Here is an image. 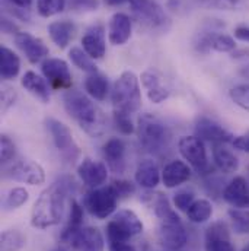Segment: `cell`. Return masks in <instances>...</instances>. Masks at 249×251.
<instances>
[{
  "label": "cell",
  "instance_id": "30bf717a",
  "mask_svg": "<svg viewBox=\"0 0 249 251\" xmlns=\"http://www.w3.org/2000/svg\"><path fill=\"white\" fill-rule=\"evenodd\" d=\"M4 177L31 186H40L45 181V173L43 167L34 161H21L13 164L6 170Z\"/></svg>",
  "mask_w": 249,
  "mask_h": 251
},
{
  "label": "cell",
  "instance_id": "4dcf8cb0",
  "mask_svg": "<svg viewBox=\"0 0 249 251\" xmlns=\"http://www.w3.org/2000/svg\"><path fill=\"white\" fill-rule=\"evenodd\" d=\"M83 224V207L73 200L70 203V215H68V222L64 228V231L62 232V241L66 243L74 232H77L82 228Z\"/></svg>",
  "mask_w": 249,
  "mask_h": 251
},
{
  "label": "cell",
  "instance_id": "3957f363",
  "mask_svg": "<svg viewBox=\"0 0 249 251\" xmlns=\"http://www.w3.org/2000/svg\"><path fill=\"white\" fill-rule=\"evenodd\" d=\"M140 143L152 153L162 155L171 148L172 131L160 119L153 114H143L137 123Z\"/></svg>",
  "mask_w": 249,
  "mask_h": 251
},
{
  "label": "cell",
  "instance_id": "7a4b0ae2",
  "mask_svg": "<svg viewBox=\"0 0 249 251\" xmlns=\"http://www.w3.org/2000/svg\"><path fill=\"white\" fill-rule=\"evenodd\" d=\"M68 193V186L63 181L54 183L45 188L37 201L34 203L31 213V224L35 228L45 229L60 224L64 213L66 196Z\"/></svg>",
  "mask_w": 249,
  "mask_h": 251
},
{
  "label": "cell",
  "instance_id": "83f0119b",
  "mask_svg": "<svg viewBox=\"0 0 249 251\" xmlns=\"http://www.w3.org/2000/svg\"><path fill=\"white\" fill-rule=\"evenodd\" d=\"M85 91L96 101H104L110 92L108 79L101 73H92L85 79Z\"/></svg>",
  "mask_w": 249,
  "mask_h": 251
},
{
  "label": "cell",
  "instance_id": "5b68a950",
  "mask_svg": "<svg viewBox=\"0 0 249 251\" xmlns=\"http://www.w3.org/2000/svg\"><path fill=\"white\" fill-rule=\"evenodd\" d=\"M131 12L136 19L152 31H166L171 25L163 7L158 0H130Z\"/></svg>",
  "mask_w": 249,
  "mask_h": 251
},
{
  "label": "cell",
  "instance_id": "8d00e7d4",
  "mask_svg": "<svg viewBox=\"0 0 249 251\" xmlns=\"http://www.w3.org/2000/svg\"><path fill=\"white\" fill-rule=\"evenodd\" d=\"M29 199V193L23 187H15L12 188L4 200V207L12 210V209H18L22 204H25Z\"/></svg>",
  "mask_w": 249,
  "mask_h": 251
},
{
  "label": "cell",
  "instance_id": "681fc988",
  "mask_svg": "<svg viewBox=\"0 0 249 251\" xmlns=\"http://www.w3.org/2000/svg\"><path fill=\"white\" fill-rule=\"evenodd\" d=\"M1 31L3 32H6V34H12L13 31L16 32V34H19V31H18V28L9 21V19H6V18H3L1 19Z\"/></svg>",
  "mask_w": 249,
  "mask_h": 251
},
{
  "label": "cell",
  "instance_id": "2e32d148",
  "mask_svg": "<svg viewBox=\"0 0 249 251\" xmlns=\"http://www.w3.org/2000/svg\"><path fill=\"white\" fill-rule=\"evenodd\" d=\"M141 83L147 92L149 100L153 104H160L165 100H168L171 91L166 86L163 76L156 69H149L141 73Z\"/></svg>",
  "mask_w": 249,
  "mask_h": 251
},
{
  "label": "cell",
  "instance_id": "d6a6232c",
  "mask_svg": "<svg viewBox=\"0 0 249 251\" xmlns=\"http://www.w3.org/2000/svg\"><path fill=\"white\" fill-rule=\"evenodd\" d=\"M26 238L18 229L3 231L0 238V250L1 251H21L25 247Z\"/></svg>",
  "mask_w": 249,
  "mask_h": 251
},
{
  "label": "cell",
  "instance_id": "9c48e42d",
  "mask_svg": "<svg viewBox=\"0 0 249 251\" xmlns=\"http://www.w3.org/2000/svg\"><path fill=\"white\" fill-rule=\"evenodd\" d=\"M178 149L184 159L198 173H205L208 170V159L205 146L197 136H184L178 142Z\"/></svg>",
  "mask_w": 249,
  "mask_h": 251
},
{
  "label": "cell",
  "instance_id": "f907efd6",
  "mask_svg": "<svg viewBox=\"0 0 249 251\" xmlns=\"http://www.w3.org/2000/svg\"><path fill=\"white\" fill-rule=\"evenodd\" d=\"M110 251H136V249L127 243H123V244H110Z\"/></svg>",
  "mask_w": 249,
  "mask_h": 251
},
{
  "label": "cell",
  "instance_id": "52a82bcc",
  "mask_svg": "<svg viewBox=\"0 0 249 251\" xmlns=\"http://www.w3.org/2000/svg\"><path fill=\"white\" fill-rule=\"evenodd\" d=\"M158 237H159L160 244L168 250L178 251L187 246V231H185L180 216L177 215V212L165 219H160Z\"/></svg>",
  "mask_w": 249,
  "mask_h": 251
},
{
  "label": "cell",
  "instance_id": "74e56055",
  "mask_svg": "<svg viewBox=\"0 0 249 251\" xmlns=\"http://www.w3.org/2000/svg\"><path fill=\"white\" fill-rule=\"evenodd\" d=\"M107 237H108L110 244H123L131 238V235L125 231L124 228H121L114 219L107 225Z\"/></svg>",
  "mask_w": 249,
  "mask_h": 251
},
{
  "label": "cell",
  "instance_id": "603a6c76",
  "mask_svg": "<svg viewBox=\"0 0 249 251\" xmlns=\"http://www.w3.org/2000/svg\"><path fill=\"white\" fill-rule=\"evenodd\" d=\"M104 156L108 167L114 173H123L125 165V145L118 137L110 139L104 145Z\"/></svg>",
  "mask_w": 249,
  "mask_h": 251
},
{
  "label": "cell",
  "instance_id": "7c38bea8",
  "mask_svg": "<svg viewBox=\"0 0 249 251\" xmlns=\"http://www.w3.org/2000/svg\"><path fill=\"white\" fill-rule=\"evenodd\" d=\"M74 251H104L105 243L98 228L85 226L74 232L67 241Z\"/></svg>",
  "mask_w": 249,
  "mask_h": 251
},
{
  "label": "cell",
  "instance_id": "ffe728a7",
  "mask_svg": "<svg viewBox=\"0 0 249 251\" xmlns=\"http://www.w3.org/2000/svg\"><path fill=\"white\" fill-rule=\"evenodd\" d=\"M82 46L86 54L92 59H102L107 51L105 38H104V28L93 26L82 37Z\"/></svg>",
  "mask_w": 249,
  "mask_h": 251
},
{
  "label": "cell",
  "instance_id": "836d02e7",
  "mask_svg": "<svg viewBox=\"0 0 249 251\" xmlns=\"http://www.w3.org/2000/svg\"><path fill=\"white\" fill-rule=\"evenodd\" d=\"M68 56H70L71 63H73L77 69H80V70H83V72H86V73H89V75L98 73L96 64L92 62V57H89V56L86 54L85 50H82V49H79V47H73V49L70 50Z\"/></svg>",
  "mask_w": 249,
  "mask_h": 251
},
{
  "label": "cell",
  "instance_id": "bcb514c9",
  "mask_svg": "<svg viewBox=\"0 0 249 251\" xmlns=\"http://www.w3.org/2000/svg\"><path fill=\"white\" fill-rule=\"evenodd\" d=\"M232 145H233L236 149L249 153V133L247 136H238V137H235V139L232 140Z\"/></svg>",
  "mask_w": 249,
  "mask_h": 251
},
{
  "label": "cell",
  "instance_id": "11a10c76",
  "mask_svg": "<svg viewBox=\"0 0 249 251\" xmlns=\"http://www.w3.org/2000/svg\"><path fill=\"white\" fill-rule=\"evenodd\" d=\"M242 251H249V244H247V246L244 247V250H242Z\"/></svg>",
  "mask_w": 249,
  "mask_h": 251
},
{
  "label": "cell",
  "instance_id": "7bdbcfd3",
  "mask_svg": "<svg viewBox=\"0 0 249 251\" xmlns=\"http://www.w3.org/2000/svg\"><path fill=\"white\" fill-rule=\"evenodd\" d=\"M174 203H175V207H178L180 210L187 212L188 209H189V206L194 203V194L191 191H188V190L178 191L174 196Z\"/></svg>",
  "mask_w": 249,
  "mask_h": 251
},
{
  "label": "cell",
  "instance_id": "cb8c5ba5",
  "mask_svg": "<svg viewBox=\"0 0 249 251\" xmlns=\"http://www.w3.org/2000/svg\"><path fill=\"white\" fill-rule=\"evenodd\" d=\"M21 83H22V86L28 92H31L34 97H37L38 100H41L44 104H47L50 101V88L47 85V80L43 79L35 72H26L22 76Z\"/></svg>",
  "mask_w": 249,
  "mask_h": 251
},
{
  "label": "cell",
  "instance_id": "ba28073f",
  "mask_svg": "<svg viewBox=\"0 0 249 251\" xmlns=\"http://www.w3.org/2000/svg\"><path fill=\"white\" fill-rule=\"evenodd\" d=\"M47 128L53 137V142L56 145V148L59 149V152L62 153V156L64 159L73 162L77 156H79V148L74 143L71 130L67 126L56 120V119H47L45 120Z\"/></svg>",
  "mask_w": 249,
  "mask_h": 251
},
{
  "label": "cell",
  "instance_id": "9f6ffc18",
  "mask_svg": "<svg viewBox=\"0 0 249 251\" xmlns=\"http://www.w3.org/2000/svg\"><path fill=\"white\" fill-rule=\"evenodd\" d=\"M248 174H249V167H248Z\"/></svg>",
  "mask_w": 249,
  "mask_h": 251
},
{
  "label": "cell",
  "instance_id": "c3c4849f",
  "mask_svg": "<svg viewBox=\"0 0 249 251\" xmlns=\"http://www.w3.org/2000/svg\"><path fill=\"white\" fill-rule=\"evenodd\" d=\"M6 1L9 4L15 6L18 10H28L31 3H32V0H6Z\"/></svg>",
  "mask_w": 249,
  "mask_h": 251
},
{
  "label": "cell",
  "instance_id": "8992f818",
  "mask_svg": "<svg viewBox=\"0 0 249 251\" xmlns=\"http://www.w3.org/2000/svg\"><path fill=\"white\" fill-rule=\"evenodd\" d=\"M83 203L92 216L98 219H107L115 212L118 197L111 186H107V187H98L88 191Z\"/></svg>",
  "mask_w": 249,
  "mask_h": 251
},
{
  "label": "cell",
  "instance_id": "9a60e30c",
  "mask_svg": "<svg viewBox=\"0 0 249 251\" xmlns=\"http://www.w3.org/2000/svg\"><path fill=\"white\" fill-rule=\"evenodd\" d=\"M204 247L205 251H235L230 243L229 226L222 221L211 224L205 231Z\"/></svg>",
  "mask_w": 249,
  "mask_h": 251
},
{
  "label": "cell",
  "instance_id": "d6986e66",
  "mask_svg": "<svg viewBox=\"0 0 249 251\" xmlns=\"http://www.w3.org/2000/svg\"><path fill=\"white\" fill-rule=\"evenodd\" d=\"M223 199L238 209L249 207V186L244 177H235L223 191Z\"/></svg>",
  "mask_w": 249,
  "mask_h": 251
},
{
  "label": "cell",
  "instance_id": "ab89813d",
  "mask_svg": "<svg viewBox=\"0 0 249 251\" xmlns=\"http://www.w3.org/2000/svg\"><path fill=\"white\" fill-rule=\"evenodd\" d=\"M114 123L123 134H133L136 130V126L133 123L130 114L120 110H114Z\"/></svg>",
  "mask_w": 249,
  "mask_h": 251
},
{
  "label": "cell",
  "instance_id": "d590c367",
  "mask_svg": "<svg viewBox=\"0 0 249 251\" xmlns=\"http://www.w3.org/2000/svg\"><path fill=\"white\" fill-rule=\"evenodd\" d=\"M66 0H37V10L43 18H50L64 10Z\"/></svg>",
  "mask_w": 249,
  "mask_h": 251
},
{
  "label": "cell",
  "instance_id": "4316f807",
  "mask_svg": "<svg viewBox=\"0 0 249 251\" xmlns=\"http://www.w3.org/2000/svg\"><path fill=\"white\" fill-rule=\"evenodd\" d=\"M226 143H219V145H214L213 148V159H214V164L216 167L225 173V174H232L235 171H238L239 168V161L238 158L235 156V153L227 149L225 146Z\"/></svg>",
  "mask_w": 249,
  "mask_h": 251
},
{
  "label": "cell",
  "instance_id": "f546056e",
  "mask_svg": "<svg viewBox=\"0 0 249 251\" xmlns=\"http://www.w3.org/2000/svg\"><path fill=\"white\" fill-rule=\"evenodd\" d=\"M114 221L121 226L124 228L125 231L134 237V235H138L143 232V222L138 219V216L133 212V210H128V209H124V210H120L115 216H114Z\"/></svg>",
  "mask_w": 249,
  "mask_h": 251
},
{
  "label": "cell",
  "instance_id": "f5cc1de1",
  "mask_svg": "<svg viewBox=\"0 0 249 251\" xmlns=\"http://www.w3.org/2000/svg\"><path fill=\"white\" fill-rule=\"evenodd\" d=\"M107 1V4H110V6H118V4H123L125 1H130V0H105Z\"/></svg>",
  "mask_w": 249,
  "mask_h": 251
},
{
  "label": "cell",
  "instance_id": "277c9868",
  "mask_svg": "<svg viewBox=\"0 0 249 251\" xmlns=\"http://www.w3.org/2000/svg\"><path fill=\"white\" fill-rule=\"evenodd\" d=\"M111 100L114 110H120L128 114L138 111L141 107V92L138 86V77L133 72L121 73L113 86Z\"/></svg>",
  "mask_w": 249,
  "mask_h": 251
},
{
  "label": "cell",
  "instance_id": "ee69618b",
  "mask_svg": "<svg viewBox=\"0 0 249 251\" xmlns=\"http://www.w3.org/2000/svg\"><path fill=\"white\" fill-rule=\"evenodd\" d=\"M15 100H16L15 89L9 88V86H3V91H1V111L6 113L15 104Z\"/></svg>",
  "mask_w": 249,
  "mask_h": 251
},
{
  "label": "cell",
  "instance_id": "5bb4252c",
  "mask_svg": "<svg viewBox=\"0 0 249 251\" xmlns=\"http://www.w3.org/2000/svg\"><path fill=\"white\" fill-rule=\"evenodd\" d=\"M195 49L200 53H208L210 50H214L219 53H230L236 49V43L232 37L226 34L207 31L198 35V40L195 41Z\"/></svg>",
  "mask_w": 249,
  "mask_h": 251
},
{
  "label": "cell",
  "instance_id": "e0dca14e",
  "mask_svg": "<svg viewBox=\"0 0 249 251\" xmlns=\"http://www.w3.org/2000/svg\"><path fill=\"white\" fill-rule=\"evenodd\" d=\"M195 136L201 140L210 142L213 145L232 142L233 136L222 126L207 117H201L195 123Z\"/></svg>",
  "mask_w": 249,
  "mask_h": 251
},
{
  "label": "cell",
  "instance_id": "1f68e13d",
  "mask_svg": "<svg viewBox=\"0 0 249 251\" xmlns=\"http://www.w3.org/2000/svg\"><path fill=\"white\" fill-rule=\"evenodd\" d=\"M213 215V206L208 200L205 199H200V200H194V203L189 206L187 210L188 219L194 224H203L207 222Z\"/></svg>",
  "mask_w": 249,
  "mask_h": 251
},
{
  "label": "cell",
  "instance_id": "7402d4cb",
  "mask_svg": "<svg viewBox=\"0 0 249 251\" xmlns=\"http://www.w3.org/2000/svg\"><path fill=\"white\" fill-rule=\"evenodd\" d=\"M189 177L191 170L184 161H171L162 171V181L168 188H175L184 184L189 180Z\"/></svg>",
  "mask_w": 249,
  "mask_h": 251
},
{
  "label": "cell",
  "instance_id": "60d3db41",
  "mask_svg": "<svg viewBox=\"0 0 249 251\" xmlns=\"http://www.w3.org/2000/svg\"><path fill=\"white\" fill-rule=\"evenodd\" d=\"M0 155H1V162H3V164L12 161L13 156L16 155L15 143H13L6 134H3L1 139H0Z\"/></svg>",
  "mask_w": 249,
  "mask_h": 251
},
{
  "label": "cell",
  "instance_id": "816d5d0a",
  "mask_svg": "<svg viewBox=\"0 0 249 251\" xmlns=\"http://www.w3.org/2000/svg\"><path fill=\"white\" fill-rule=\"evenodd\" d=\"M239 75H241L244 79H249V63L248 64H245V66L239 70Z\"/></svg>",
  "mask_w": 249,
  "mask_h": 251
},
{
  "label": "cell",
  "instance_id": "f1b7e54d",
  "mask_svg": "<svg viewBox=\"0 0 249 251\" xmlns=\"http://www.w3.org/2000/svg\"><path fill=\"white\" fill-rule=\"evenodd\" d=\"M0 56H1V64H0L1 77L6 79V80H10V79L16 77L19 70H21V60L16 56V53H13L7 47H1Z\"/></svg>",
  "mask_w": 249,
  "mask_h": 251
},
{
  "label": "cell",
  "instance_id": "e575fe53",
  "mask_svg": "<svg viewBox=\"0 0 249 251\" xmlns=\"http://www.w3.org/2000/svg\"><path fill=\"white\" fill-rule=\"evenodd\" d=\"M229 218L236 234H249V209L233 207L229 210Z\"/></svg>",
  "mask_w": 249,
  "mask_h": 251
},
{
  "label": "cell",
  "instance_id": "f6af8a7d",
  "mask_svg": "<svg viewBox=\"0 0 249 251\" xmlns=\"http://www.w3.org/2000/svg\"><path fill=\"white\" fill-rule=\"evenodd\" d=\"M70 6L74 9H96V0H70Z\"/></svg>",
  "mask_w": 249,
  "mask_h": 251
},
{
  "label": "cell",
  "instance_id": "f35d334b",
  "mask_svg": "<svg viewBox=\"0 0 249 251\" xmlns=\"http://www.w3.org/2000/svg\"><path fill=\"white\" fill-rule=\"evenodd\" d=\"M229 95L236 105L249 111V85H239L232 88Z\"/></svg>",
  "mask_w": 249,
  "mask_h": 251
},
{
  "label": "cell",
  "instance_id": "b9f144b4",
  "mask_svg": "<svg viewBox=\"0 0 249 251\" xmlns=\"http://www.w3.org/2000/svg\"><path fill=\"white\" fill-rule=\"evenodd\" d=\"M110 186L114 190V193L117 194L118 200H120V199H124V197H128L130 194L134 193V186H133V183L125 181V180H114Z\"/></svg>",
  "mask_w": 249,
  "mask_h": 251
},
{
  "label": "cell",
  "instance_id": "4fadbf2b",
  "mask_svg": "<svg viewBox=\"0 0 249 251\" xmlns=\"http://www.w3.org/2000/svg\"><path fill=\"white\" fill-rule=\"evenodd\" d=\"M77 176L80 177L83 184H86L88 187L98 188L107 181L108 168L101 161H93V159L86 158L77 167Z\"/></svg>",
  "mask_w": 249,
  "mask_h": 251
},
{
  "label": "cell",
  "instance_id": "db71d44e",
  "mask_svg": "<svg viewBox=\"0 0 249 251\" xmlns=\"http://www.w3.org/2000/svg\"><path fill=\"white\" fill-rule=\"evenodd\" d=\"M51 251H67L64 247H56L54 250H51Z\"/></svg>",
  "mask_w": 249,
  "mask_h": 251
},
{
  "label": "cell",
  "instance_id": "7dc6e473",
  "mask_svg": "<svg viewBox=\"0 0 249 251\" xmlns=\"http://www.w3.org/2000/svg\"><path fill=\"white\" fill-rule=\"evenodd\" d=\"M235 38L249 43V26H238L235 29Z\"/></svg>",
  "mask_w": 249,
  "mask_h": 251
},
{
  "label": "cell",
  "instance_id": "6da1fadb",
  "mask_svg": "<svg viewBox=\"0 0 249 251\" xmlns=\"http://www.w3.org/2000/svg\"><path fill=\"white\" fill-rule=\"evenodd\" d=\"M67 114L89 136L98 137L105 130L104 113L80 91H67L63 97Z\"/></svg>",
  "mask_w": 249,
  "mask_h": 251
},
{
  "label": "cell",
  "instance_id": "484cf974",
  "mask_svg": "<svg viewBox=\"0 0 249 251\" xmlns=\"http://www.w3.org/2000/svg\"><path fill=\"white\" fill-rule=\"evenodd\" d=\"M47 29H48V34H50V38L53 40V43L60 49H66L74 35L76 25L71 21L64 19V21L51 22Z\"/></svg>",
  "mask_w": 249,
  "mask_h": 251
},
{
  "label": "cell",
  "instance_id": "ac0fdd59",
  "mask_svg": "<svg viewBox=\"0 0 249 251\" xmlns=\"http://www.w3.org/2000/svg\"><path fill=\"white\" fill-rule=\"evenodd\" d=\"M15 41H16V46L23 51L26 59L31 63H34V64L41 62L50 53L48 47L44 44V41L41 38H37V37H34V35H31L28 32L16 34Z\"/></svg>",
  "mask_w": 249,
  "mask_h": 251
},
{
  "label": "cell",
  "instance_id": "8fae6325",
  "mask_svg": "<svg viewBox=\"0 0 249 251\" xmlns=\"http://www.w3.org/2000/svg\"><path fill=\"white\" fill-rule=\"evenodd\" d=\"M41 70L54 89L64 91L71 88V73L67 63L62 59H45L41 64Z\"/></svg>",
  "mask_w": 249,
  "mask_h": 251
},
{
  "label": "cell",
  "instance_id": "d4e9b609",
  "mask_svg": "<svg viewBox=\"0 0 249 251\" xmlns=\"http://www.w3.org/2000/svg\"><path fill=\"white\" fill-rule=\"evenodd\" d=\"M136 181L144 188H155L160 181V173L158 165L152 159H144L136 170Z\"/></svg>",
  "mask_w": 249,
  "mask_h": 251
},
{
  "label": "cell",
  "instance_id": "44dd1931",
  "mask_svg": "<svg viewBox=\"0 0 249 251\" xmlns=\"http://www.w3.org/2000/svg\"><path fill=\"white\" fill-rule=\"evenodd\" d=\"M131 37V19L125 13H115L110 22L108 38L113 46H123Z\"/></svg>",
  "mask_w": 249,
  "mask_h": 251
}]
</instances>
